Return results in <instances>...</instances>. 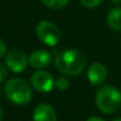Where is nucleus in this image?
Instances as JSON below:
<instances>
[{"label":"nucleus","instance_id":"8","mask_svg":"<svg viewBox=\"0 0 121 121\" xmlns=\"http://www.w3.org/2000/svg\"><path fill=\"white\" fill-rule=\"evenodd\" d=\"M51 60H52V55L46 50H35L29 56V64L33 68L39 70L49 66Z\"/></svg>","mask_w":121,"mask_h":121},{"label":"nucleus","instance_id":"19","mask_svg":"<svg viewBox=\"0 0 121 121\" xmlns=\"http://www.w3.org/2000/svg\"><path fill=\"white\" fill-rule=\"evenodd\" d=\"M0 92H1V91H0Z\"/></svg>","mask_w":121,"mask_h":121},{"label":"nucleus","instance_id":"15","mask_svg":"<svg viewBox=\"0 0 121 121\" xmlns=\"http://www.w3.org/2000/svg\"><path fill=\"white\" fill-rule=\"evenodd\" d=\"M6 53V45L2 39H0V59L3 57Z\"/></svg>","mask_w":121,"mask_h":121},{"label":"nucleus","instance_id":"17","mask_svg":"<svg viewBox=\"0 0 121 121\" xmlns=\"http://www.w3.org/2000/svg\"><path fill=\"white\" fill-rule=\"evenodd\" d=\"M3 120V111H2V107L0 106V121Z\"/></svg>","mask_w":121,"mask_h":121},{"label":"nucleus","instance_id":"1","mask_svg":"<svg viewBox=\"0 0 121 121\" xmlns=\"http://www.w3.org/2000/svg\"><path fill=\"white\" fill-rule=\"evenodd\" d=\"M54 65L59 71L66 75H78L86 67V57L77 49H67L55 56Z\"/></svg>","mask_w":121,"mask_h":121},{"label":"nucleus","instance_id":"12","mask_svg":"<svg viewBox=\"0 0 121 121\" xmlns=\"http://www.w3.org/2000/svg\"><path fill=\"white\" fill-rule=\"evenodd\" d=\"M69 85H70V82L66 77H60L57 78V80H55V87L60 91L68 89Z\"/></svg>","mask_w":121,"mask_h":121},{"label":"nucleus","instance_id":"6","mask_svg":"<svg viewBox=\"0 0 121 121\" xmlns=\"http://www.w3.org/2000/svg\"><path fill=\"white\" fill-rule=\"evenodd\" d=\"M31 85L38 92H49L55 86L52 74L45 70H37L31 77Z\"/></svg>","mask_w":121,"mask_h":121},{"label":"nucleus","instance_id":"5","mask_svg":"<svg viewBox=\"0 0 121 121\" xmlns=\"http://www.w3.org/2000/svg\"><path fill=\"white\" fill-rule=\"evenodd\" d=\"M29 57L25 51L14 49L11 50L5 56V66L14 73H20L27 68Z\"/></svg>","mask_w":121,"mask_h":121},{"label":"nucleus","instance_id":"16","mask_svg":"<svg viewBox=\"0 0 121 121\" xmlns=\"http://www.w3.org/2000/svg\"><path fill=\"white\" fill-rule=\"evenodd\" d=\"M86 121H104V120H103L102 118L98 117V116H91V117L87 118V119H86Z\"/></svg>","mask_w":121,"mask_h":121},{"label":"nucleus","instance_id":"14","mask_svg":"<svg viewBox=\"0 0 121 121\" xmlns=\"http://www.w3.org/2000/svg\"><path fill=\"white\" fill-rule=\"evenodd\" d=\"M6 75H8V67L0 63V83L5 81Z\"/></svg>","mask_w":121,"mask_h":121},{"label":"nucleus","instance_id":"11","mask_svg":"<svg viewBox=\"0 0 121 121\" xmlns=\"http://www.w3.org/2000/svg\"><path fill=\"white\" fill-rule=\"evenodd\" d=\"M42 2L51 10H60L69 3V0H42Z\"/></svg>","mask_w":121,"mask_h":121},{"label":"nucleus","instance_id":"18","mask_svg":"<svg viewBox=\"0 0 121 121\" xmlns=\"http://www.w3.org/2000/svg\"><path fill=\"white\" fill-rule=\"evenodd\" d=\"M114 121H121V118H117V119H115Z\"/></svg>","mask_w":121,"mask_h":121},{"label":"nucleus","instance_id":"3","mask_svg":"<svg viewBox=\"0 0 121 121\" xmlns=\"http://www.w3.org/2000/svg\"><path fill=\"white\" fill-rule=\"evenodd\" d=\"M96 105L103 114L111 115L121 107V91L111 85L102 86L96 95Z\"/></svg>","mask_w":121,"mask_h":121},{"label":"nucleus","instance_id":"10","mask_svg":"<svg viewBox=\"0 0 121 121\" xmlns=\"http://www.w3.org/2000/svg\"><path fill=\"white\" fill-rule=\"evenodd\" d=\"M108 27L116 31H121V8H114L106 16Z\"/></svg>","mask_w":121,"mask_h":121},{"label":"nucleus","instance_id":"7","mask_svg":"<svg viewBox=\"0 0 121 121\" xmlns=\"http://www.w3.org/2000/svg\"><path fill=\"white\" fill-rule=\"evenodd\" d=\"M107 78V68L102 63H92L87 70V79L90 84L97 86L102 84Z\"/></svg>","mask_w":121,"mask_h":121},{"label":"nucleus","instance_id":"4","mask_svg":"<svg viewBox=\"0 0 121 121\" xmlns=\"http://www.w3.org/2000/svg\"><path fill=\"white\" fill-rule=\"evenodd\" d=\"M36 36L38 40L44 45L53 47L60 42V30L53 22L48 20H42L36 26Z\"/></svg>","mask_w":121,"mask_h":121},{"label":"nucleus","instance_id":"9","mask_svg":"<svg viewBox=\"0 0 121 121\" xmlns=\"http://www.w3.org/2000/svg\"><path fill=\"white\" fill-rule=\"evenodd\" d=\"M33 121H56V113L51 105L47 103H40L34 108Z\"/></svg>","mask_w":121,"mask_h":121},{"label":"nucleus","instance_id":"2","mask_svg":"<svg viewBox=\"0 0 121 121\" xmlns=\"http://www.w3.org/2000/svg\"><path fill=\"white\" fill-rule=\"evenodd\" d=\"M4 95L13 104L26 105L32 99L31 86L20 78H11L4 84Z\"/></svg>","mask_w":121,"mask_h":121},{"label":"nucleus","instance_id":"13","mask_svg":"<svg viewBox=\"0 0 121 121\" xmlns=\"http://www.w3.org/2000/svg\"><path fill=\"white\" fill-rule=\"evenodd\" d=\"M103 0H80L81 4L87 9H94L98 6Z\"/></svg>","mask_w":121,"mask_h":121}]
</instances>
